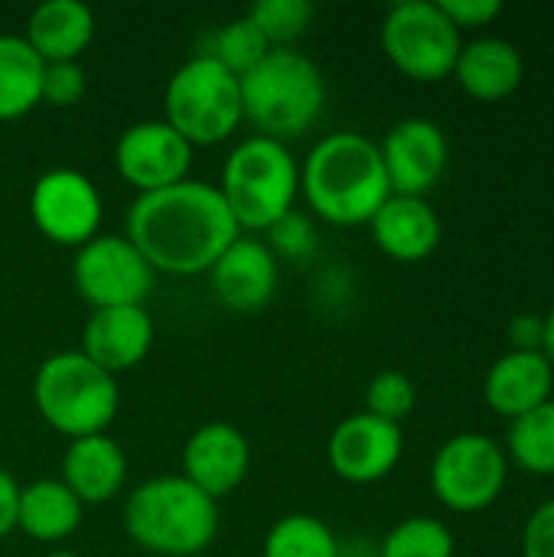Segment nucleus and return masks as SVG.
Returning a JSON list of instances; mask_svg holds the SVG:
<instances>
[{"label": "nucleus", "mask_w": 554, "mask_h": 557, "mask_svg": "<svg viewBox=\"0 0 554 557\" xmlns=\"http://www.w3.org/2000/svg\"><path fill=\"white\" fill-rule=\"evenodd\" d=\"M268 235H271L268 248L274 251V258L284 255V258H294V261H307L313 255V248H317V232H313L310 219L304 212H297V209L281 215L268 228Z\"/></svg>", "instance_id": "obj_31"}, {"label": "nucleus", "mask_w": 554, "mask_h": 557, "mask_svg": "<svg viewBox=\"0 0 554 557\" xmlns=\"http://www.w3.org/2000/svg\"><path fill=\"white\" fill-rule=\"evenodd\" d=\"M219 193L238 225L268 232L281 215L294 209L300 193V163L284 140L251 134L225 157Z\"/></svg>", "instance_id": "obj_5"}, {"label": "nucleus", "mask_w": 554, "mask_h": 557, "mask_svg": "<svg viewBox=\"0 0 554 557\" xmlns=\"http://www.w3.org/2000/svg\"><path fill=\"white\" fill-rule=\"evenodd\" d=\"M124 529L153 555H199L219 532V506L183 473L153 476L127 496Z\"/></svg>", "instance_id": "obj_3"}, {"label": "nucleus", "mask_w": 554, "mask_h": 557, "mask_svg": "<svg viewBox=\"0 0 554 557\" xmlns=\"http://www.w3.org/2000/svg\"><path fill=\"white\" fill-rule=\"evenodd\" d=\"M503 450L519 470L554 476V398L509 421Z\"/></svg>", "instance_id": "obj_25"}, {"label": "nucleus", "mask_w": 554, "mask_h": 557, "mask_svg": "<svg viewBox=\"0 0 554 557\" xmlns=\"http://www.w3.org/2000/svg\"><path fill=\"white\" fill-rule=\"evenodd\" d=\"M33 401L42 421L69 441L104 434L121 405L118 375L95 366L82 349H62L39 362Z\"/></svg>", "instance_id": "obj_6"}, {"label": "nucleus", "mask_w": 554, "mask_h": 557, "mask_svg": "<svg viewBox=\"0 0 554 557\" xmlns=\"http://www.w3.org/2000/svg\"><path fill=\"white\" fill-rule=\"evenodd\" d=\"M29 219L49 242L82 248L98 235L101 193L82 170L52 166L39 173L29 189Z\"/></svg>", "instance_id": "obj_11"}, {"label": "nucleus", "mask_w": 554, "mask_h": 557, "mask_svg": "<svg viewBox=\"0 0 554 557\" xmlns=\"http://www.w3.org/2000/svg\"><path fill=\"white\" fill-rule=\"evenodd\" d=\"M16 506H20V483L0 467V539L16 529Z\"/></svg>", "instance_id": "obj_36"}, {"label": "nucleus", "mask_w": 554, "mask_h": 557, "mask_svg": "<svg viewBox=\"0 0 554 557\" xmlns=\"http://www.w3.org/2000/svg\"><path fill=\"white\" fill-rule=\"evenodd\" d=\"M402 450H405L402 428L369 411H356L343 418L327 441V460L333 473L346 483L385 480L398 467Z\"/></svg>", "instance_id": "obj_14"}, {"label": "nucleus", "mask_w": 554, "mask_h": 557, "mask_svg": "<svg viewBox=\"0 0 554 557\" xmlns=\"http://www.w3.org/2000/svg\"><path fill=\"white\" fill-rule=\"evenodd\" d=\"M454 532L444 522L431 516H411L385 535L379 557H454Z\"/></svg>", "instance_id": "obj_28"}, {"label": "nucleus", "mask_w": 554, "mask_h": 557, "mask_svg": "<svg viewBox=\"0 0 554 557\" xmlns=\"http://www.w3.org/2000/svg\"><path fill=\"white\" fill-rule=\"evenodd\" d=\"M454 78L477 101H503L526 78V59L516 42L503 36H477L460 46Z\"/></svg>", "instance_id": "obj_20"}, {"label": "nucleus", "mask_w": 554, "mask_h": 557, "mask_svg": "<svg viewBox=\"0 0 554 557\" xmlns=\"http://www.w3.org/2000/svg\"><path fill=\"white\" fill-rule=\"evenodd\" d=\"M42 69L26 36L0 33V121L23 117L42 101Z\"/></svg>", "instance_id": "obj_24"}, {"label": "nucleus", "mask_w": 554, "mask_h": 557, "mask_svg": "<svg viewBox=\"0 0 554 557\" xmlns=\"http://www.w3.org/2000/svg\"><path fill=\"white\" fill-rule=\"evenodd\" d=\"M85 95V69L78 62H46L42 69V101L69 108Z\"/></svg>", "instance_id": "obj_32"}, {"label": "nucleus", "mask_w": 554, "mask_h": 557, "mask_svg": "<svg viewBox=\"0 0 554 557\" xmlns=\"http://www.w3.org/2000/svg\"><path fill=\"white\" fill-rule=\"evenodd\" d=\"M379 150L392 193L421 199H428V193L441 183L451 160L447 134L431 117H405L392 124Z\"/></svg>", "instance_id": "obj_13"}, {"label": "nucleus", "mask_w": 554, "mask_h": 557, "mask_svg": "<svg viewBox=\"0 0 554 557\" xmlns=\"http://www.w3.org/2000/svg\"><path fill=\"white\" fill-rule=\"evenodd\" d=\"M167 124L180 131L193 147L219 144L238 131L245 121L242 82L222 62L206 52L189 55L167 82L163 91Z\"/></svg>", "instance_id": "obj_7"}, {"label": "nucleus", "mask_w": 554, "mask_h": 557, "mask_svg": "<svg viewBox=\"0 0 554 557\" xmlns=\"http://www.w3.org/2000/svg\"><path fill=\"white\" fill-rule=\"evenodd\" d=\"M415 405H418V388L398 369H382L366 385V411L389 424L402 428V421L415 411Z\"/></svg>", "instance_id": "obj_30"}, {"label": "nucleus", "mask_w": 554, "mask_h": 557, "mask_svg": "<svg viewBox=\"0 0 554 557\" xmlns=\"http://www.w3.org/2000/svg\"><path fill=\"white\" fill-rule=\"evenodd\" d=\"M248 16L271 46H291L310 26L313 3L310 0H255Z\"/></svg>", "instance_id": "obj_29"}, {"label": "nucleus", "mask_w": 554, "mask_h": 557, "mask_svg": "<svg viewBox=\"0 0 554 557\" xmlns=\"http://www.w3.org/2000/svg\"><path fill=\"white\" fill-rule=\"evenodd\" d=\"M542 333H545V323L535 313H519L509 323V343L516 352H542Z\"/></svg>", "instance_id": "obj_35"}, {"label": "nucleus", "mask_w": 554, "mask_h": 557, "mask_svg": "<svg viewBox=\"0 0 554 557\" xmlns=\"http://www.w3.org/2000/svg\"><path fill=\"white\" fill-rule=\"evenodd\" d=\"M242 108L258 134L287 140L304 134L327 104V78L317 62L291 46H274L242 78Z\"/></svg>", "instance_id": "obj_4"}, {"label": "nucleus", "mask_w": 554, "mask_h": 557, "mask_svg": "<svg viewBox=\"0 0 554 557\" xmlns=\"http://www.w3.org/2000/svg\"><path fill=\"white\" fill-rule=\"evenodd\" d=\"M522 557H554V499L529 516L522 529Z\"/></svg>", "instance_id": "obj_33"}, {"label": "nucleus", "mask_w": 554, "mask_h": 557, "mask_svg": "<svg viewBox=\"0 0 554 557\" xmlns=\"http://www.w3.org/2000/svg\"><path fill=\"white\" fill-rule=\"evenodd\" d=\"M46 557H82V555H75V552H62V548H59V552H49Z\"/></svg>", "instance_id": "obj_38"}, {"label": "nucleus", "mask_w": 554, "mask_h": 557, "mask_svg": "<svg viewBox=\"0 0 554 557\" xmlns=\"http://www.w3.org/2000/svg\"><path fill=\"white\" fill-rule=\"evenodd\" d=\"M82 503L62 480H36L20 486L16 529L36 542H62L82 525Z\"/></svg>", "instance_id": "obj_23"}, {"label": "nucleus", "mask_w": 554, "mask_h": 557, "mask_svg": "<svg viewBox=\"0 0 554 557\" xmlns=\"http://www.w3.org/2000/svg\"><path fill=\"white\" fill-rule=\"evenodd\" d=\"M509 480L503 444L480 431L454 434L441 444L431 463V490L451 512L470 516L490 509Z\"/></svg>", "instance_id": "obj_8"}, {"label": "nucleus", "mask_w": 554, "mask_h": 557, "mask_svg": "<svg viewBox=\"0 0 554 557\" xmlns=\"http://www.w3.org/2000/svg\"><path fill=\"white\" fill-rule=\"evenodd\" d=\"M23 36L42 62H78L95 36V13L82 0H42Z\"/></svg>", "instance_id": "obj_22"}, {"label": "nucleus", "mask_w": 554, "mask_h": 557, "mask_svg": "<svg viewBox=\"0 0 554 557\" xmlns=\"http://www.w3.org/2000/svg\"><path fill=\"white\" fill-rule=\"evenodd\" d=\"M153 346V317L147 307L91 310L82 330V352L111 375H121L147 359Z\"/></svg>", "instance_id": "obj_17"}, {"label": "nucleus", "mask_w": 554, "mask_h": 557, "mask_svg": "<svg viewBox=\"0 0 554 557\" xmlns=\"http://www.w3.org/2000/svg\"><path fill=\"white\" fill-rule=\"evenodd\" d=\"M376 245L395 261H424L441 245V215L421 196L392 193L369 219Z\"/></svg>", "instance_id": "obj_18"}, {"label": "nucleus", "mask_w": 554, "mask_h": 557, "mask_svg": "<svg viewBox=\"0 0 554 557\" xmlns=\"http://www.w3.org/2000/svg\"><path fill=\"white\" fill-rule=\"evenodd\" d=\"M554 388V366L545 359V352H516L509 349L500 356L483 379V398L487 405L516 421L526 411L552 401Z\"/></svg>", "instance_id": "obj_19"}, {"label": "nucleus", "mask_w": 554, "mask_h": 557, "mask_svg": "<svg viewBox=\"0 0 554 557\" xmlns=\"http://www.w3.org/2000/svg\"><path fill=\"white\" fill-rule=\"evenodd\" d=\"M209 284L232 313H258L278 290V258L264 242L238 235L209 268Z\"/></svg>", "instance_id": "obj_15"}, {"label": "nucleus", "mask_w": 554, "mask_h": 557, "mask_svg": "<svg viewBox=\"0 0 554 557\" xmlns=\"http://www.w3.org/2000/svg\"><path fill=\"white\" fill-rule=\"evenodd\" d=\"M248 467H251L248 437L225 421L196 428L183 447V476L212 499L232 493L248 476Z\"/></svg>", "instance_id": "obj_16"}, {"label": "nucleus", "mask_w": 554, "mask_h": 557, "mask_svg": "<svg viewBox=\"0 0 554 557\" xmlns=\"http://www.w3.org/2000/svg\"><path fill=\"white\" fill-rule=\"evenodd\" d=\"M127 480V457L111 434L75 437L62 457V483L82 506L108 503Z\"/></svg>", "instance_id": "obj_21"}, {"label": "nucleus", "mask_w": 554, "mask_h": 557, "mask_svg": "<svg viewBox=\"0 0 554 557\" xmlns=\"http://www.w3.org/2000/svg\"><path fill=\"white\" fill-rule=\"evenodd\" d=\"M274 46L264 39V33L251 23V16H235L229 23H222L216 33H212V42L209 49H202L206 55H212L216 62H222L229 72H235L238 78L245 72H251Z\"/></svg>", "instance_id": "obj_27"}, {"label": "nucleus", "mask_w": 554, "mask_h": 557, "mask_svg": "<svg viewBox=\"0 0 554 557\" xmlns=\"http://www.w3.org/2000/svg\"><path fill=\"white\" fill-rule=\"evenodd\" d=\"M261 557H343V548L323 519L310 512H291L268 529Z\"/></svg>", "instance_id": "obj_26"}, {"label": "nucleus", "mask_w": 554, "mask_h": 557, "mask_svg": "<svg viewBox=\"0 0 554 557\" xmlns=\"http://www.w3.org/2000/svg\"><path fill=\"white\" fill-rule=\"evenodd\" d=\"M72 284L91 310L144 307L153 287V268L127 235H95L75 248Z\"/></svg>", "instance_id": "obj_10"}, {"label": "nucleus", "mask_w": 554, "mask_h": 557, "mask_svg": "<svg viewBox=\"0 0 554 557\" xmlns=\"http://www.w3.org/2000/svg\"><path fill=\"white\" fill-rule=\"evenodd\" d=\"M460 46V29L444 16L438 0H402L382 20V49L408 78L441 82L454 75Z\"/></svg>", "instance_id": "obj_9"}, {"label": "nucleus", "mask_w": 554, "mask_h": 557, "mask_svg": "<svg viewBox=\"0 0 554 557\" xmlns=\"http://www.w3.org/2000/svg\"><path fill=\"white\" fill-rule=\"evenodd\" d=\"M124 235L153 271L209 274L216 258L238 238V225L219 186L186 176L173 186L137 193L127 206Z\"/></svg>", "instance_id": "obj_1"}, {"label": "nucleus", "mask_w": 554, "mask_h": 557, "mask_svg": "<svg viewBox=\"0 0 554 557\" xmlns=\"http://www.w3.org/2000/svg\"><path fill=\"white\" fill-rule=\"evenodd\" d=\"M300 193L333 225H362L392 196L382 150L359 131L320 137L300 163Z\"/></svg>", "instance_id": "obj_2"}, {"label": "nucleus", "mask_w": 554, "mask_h": 557, "mask_svg": "<svg viewBox=\"0 0 554 557\" xmlns=\"http://www.w3.org/2000/svg\"><path fill=\"white\" fill-rule=\"evenodd\" d=\"M438 7L457 29L487 26L503 13V0H438Z\"/></svg>", "instance_id": "obj_34"}, {"label": "nucleus", "mask_w": 554, "mask_h": 557, "mask_svg": "<svg viewBox=\"0 0 554 557\" xmlns=\"http://www.w3.org/2000/svg\"><path fill=\"white\" fill-rule=\"evenodd\" d=\"M542 323H545V333H542V352H545V359L554 366V304L549 307V313H542Z\"/></svg>", "instance_id": "obj_37"}, {"label": "nucleus", "mask_w": 554, "mask_h": 557, "mask_svg": "<svg viewBox=\"0 0 554 557\" xmlns=\"http://www.w3.org/2000/svg\"><path fill=\"white\" fill-rule=\"evenodd\" d=\"M114 163L118 173L137 193H153L189 176L193 144L180 131H173L163 117L137 121L118 137Z\"/></svg>", "instance_id": "obj_12"}]
</instances>
